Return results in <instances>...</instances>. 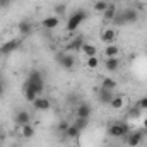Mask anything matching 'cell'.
I'll list each match as a JSON object with an SVG mask.
<instances>
[{
	"mask_svg": "<svg viewBox=\"0 0 147 147\" xmlns=\"http://www.w3.org/2000/svg\"><path fill=\"white\" fill-rule=\"evenodd\" d=\"M22 87H31L41 96V92L45 91V79H43L41 72L39 70H31L28 79H26V82L22 84Z\"/></svg>",
	"mask_w": 147,
	"mask_h": 147,
	"instance_id": "6da1fadb",
	"label": "cell"
},
{
	"mask_svg": "<svg viewBox=\"0 0 147 147\" xmlns=\"http://www.w3.org/2000/svg\"><path fill=\"white\" fill-rule=\"evenodd\" d=\"M87 19V12L86 10H82V9H79V10H75L72 16L67 19V24H65V28H67V31L69 33H74V31H77V28L84 22Z\"/></svg>",
	"mask_w": 147,
	"mask_h": 147,
	"instance_id": "7a4b0ae2",
	"label": "cell"
},
{
	"mask_svg": "<svg viewBox=\"0 0 147 147\" xmlns=\"http://www.w3.org/2000/svg\"><path fill=\"white\" fill-rule=\"evenodd\" d=\"M128 132H130V128H128L127 121H115L108 127V135L113 139H125Z\"/></svg>",
	"mask_w": 147,
	"mask_h": 147,
	"instance_id": "3957f363",
	"label": "cell"
},
{
	"mask_svg": "<svg viewBox=\"0 0 147 147\" xmlns=\"http://www.w3.org/2000/svg\"><path fill=\"white\" fill-rule=\"evenodd\" d=\"M57 62H58V65H60L62 69H65V70H72L74 67H75V57H74L72 53H69V51L57 55Z\"/></svg>",
	"mask_w": 147,
	"mask_h": 147,
	"instance_id": "277c9868",
	"label": "cell"
},
{
	"mask_svg": "<svg viewBox=\"0 0 147 147\" xmlns=\"http://www.w3.org/2000/svg\"><path fill=\"white\" fill-rule=\"evenodd\" d=\"M142 139H144V134H142V130H130L128 134H127V137H125V142H127V146L128 147H137L142 144Z\"/></svg>",
	"mask_w": 147,
	"mask_h": 147,
	"instance_id": "5b68a950",
	"label": "cell"
},
{
	"mask_svg": "<svg viewBox=\"0 0 147 147\" xmlns=\"http://www.w3.org/2000/svg\"><path fill=\"white\" fill-rule=\"evenodd\" d=\"M120 14H121L125 24H135V22L139 21V10H137L135 7H128V9H125V10L120 12Z\"/></svg>",
	"mask_w": 147,
	"mask_h": 147,
	"instance_id": "8992f818",
	"label": "cell"
},
{
	"mask_svg": "<svg viewBox=\"0 0 147 147\" xmlns=\"http://www.w3.org/2000/svg\"><path fill=\"white\" fill-rule=\"evenodd\" d=\"M21 46V39H10V41H5L2 46H0V55H9L16 50H19Z\"/></svg>",
	"mask_w": 147,
	"mask_h": 147,
	"instance_id": "52a82bcc",
	"label": "cell"
},
{
	"mask_svg": "<svg viewBox=\"0 0 147 147\" xmlns=\"http://www.w3.org/2000/svg\"><path fill=\"white\" fill-rule=\"evenodd\" d=\"M84 38L82 36H75L72 38L69 43H67V46H65V51H69V53H72V51H79V50H82V46H84Z\"/></svg>",
	"mask_w": 147,
	"mask_h": 147,
	"instance_id": "ba28073f",
	"label": "cell"
},
{
	"mask_svg": "<svg viewBox=\"0 0 147 147\" xmlns=\"http://www.w3.org/2000/svg\"><path fill=\"white\" fill-rule=\"evenodd\" d=\"M113 98H115V92H113V91L105 89V87H99V91H98V99H99L103 105H110L111 101H113Z\"/></svg>",
	"mask_w": 147,
	"mask_h": 147,
	"instance_id": "9c48e42d",
	"label": "cell"
},
{
	"mask_svg": "<svg viewBox=\"0 0 147 147\" xmlns=\"http://www.w3.org/2000/svg\"><path fill=\"white\" fill-rule=\"evenodd\" d=\"M101 41L105 43V45H113L115 41H116V29L115 28H108V29H105L103 33H101Z\"/></svg>",
	"mask_w": 147,
	"mask_h": 147,
	"instance_id": "30bf717a",
	"label": "cell"
},
{
	"mask_svg": "<svg viewBox=\"0 0 147 147\" xmlns=\"http://www.w3.org/2000/svg\"><path fill=\"white\" fill-rule=\"evenodd\" d=\"M14 121H16V125L21 128V127H24V125H28L29 121H31V115L28 113V111H17L16 113V118H14Z\"/></svg>",
	"mask_w": 147,
	"mask_h": 147,
	"instance_id": "8fae6325",
	"label": "cell"
},
{
	"mask_svg": "<svg viewBox=\"0 0 147 147\" xmlns=\"http://www.w3.org/2000/svg\"><path fill=\"white\" fill-rule=\"evenodd\" d=\"M33 106H34V110H38V111H48L50 108H51V103H50L48 98L38 96L36 101H33Z\"/></svg>",
	"mask_w": 147,
	"mask_h": 147,
	"instance_id": "7c38bea8",
	"label": "cell"
},
{
	"mask_svg": "<svg viewBox=\"0 0 147 147\" xmlns=\"http://www.w3.org/2000/svg\"><path fill=\"white\" fill-rule=\"evenodd\" d=\"M17 31H19L21 36H29V34L33 33V24H31V21H28V19L21 21V22L17 24Z\"/></svg>",
	"mask_w": 147,
	"mask_h": 147,
	"instance_id": "4fadbf2b",
	"label": "cell"
},
{
	"mask_svg": "<svg viewBox=\"0 0 147 147\" xmlns=\"http://www.w3.org/2000/svg\"><path fill=\"white\" fill-rule=\"evenodd\" d=\"M92 113V108L87 105V103H80L77 108H75V116H80V118H89Z\"/></svg>",
	"mask_w": 147,
	"mask_h": 147,
	"instance_id": "5bb4252c",
	"label": "cell"
},
{
	"mask_svg": "<svg viewBox=\"0 0 147 147\" xmlns=\"http://www.w3.org/2000/svg\"><path fill=\"white\" fill-rule=\"evenodd\" d=\"M41 24H43L45 29H55V28L60 26V17H58V16H50V17L43 19Z\"/></svg>",
	"mask_w": 147,
	"mask_h": 147,
	"instance_id": "9a60e30c",
	"label": "cell"
},
{
	"mask_svg": "<svg viewBox=\"0 0 147 147\" xmlns=\"http://www.w3.org/2000/svg\"><path fill=\"white\" fill-rule=\"evenodd\" d=\"M116 3H113L111 2L110 5H108V9L103 12V21L105 22H113V19H115V16H116Z\"/></svg>",
	"mask_w": 147,
	"mask_h": 147,
	"instance_id": "2e32d148",
	"label": "cell"
},
{
	"mask_svg": "<svg viewBox=\"0 0 147 147\" xmlns=\"http://www.w3.org/2000/svg\"><path fill=\"white\" fill-rule=\"evenodd\" d=\"M105 69L108 72H116L120 69V58L118 57H111V58H106L105 60Z\"/></svg>",
	"mask_w": 147,
	"mask_h": 147,
	"instance_id": "e0dca14e",
	"label": "cell"
},
{
	"mask_svg": "<svg viewBox=\"0 0 147 147\" xmlns=\"http://www.w3.org/2000/svg\"><path fill=\"white\" fill-rule=\"evenodd\" d=\"M34 134H36V130H34V127H33L31 123H28V125L21 127V135H22L24 139H33V137H34Z\"/></svg>",
	"mask_w": 147,
	"mask_h": 147,
	"instance_id": "ac0fdd59",
	"label": "cell"
},
{
	"mask_svg": "<svg viewBox=\"0 0 147 147\" xmlns=\"http://www.w3.org/2000/svg\"><path fill=\"white\" fill-rule=\"evenodd\" d=\"M86 57H94V55H98V48L94 46V45H91V43H84V46H82V50H80Z\"/></svg>",
	"mask_w": 147,
	"mask_h": 147,
	"instance_id": "d6986e66",
	"label": "cell"
},
{
	"mask_svg": "<svg viewBox=\"0 0 147 147\" xmlns=\"http://www.w3.org/2000/svg\"><path fill=\"white\" fill-rule=\"evenodd\" d=\"M110 3H111L110 0H96V2H94V5H92V9H94L96 12H101V14H103V12L108 9V5H110Z\"/></svg>",
	"mask_w": 147,
	"mask_h": 147,
	"instance_id": "ffe728a7",
	"label": "cell"
},
{
	"mask_svg": "<svg viewBox=\"0 0 147 147\" xmlns=\"http://www.w3.org/2000/svg\"><path fill=\"white\" fill-rule=\"evenodd\" d=\"M118 53H120V48L113 43V45H108L106 48H105V55H106V58H111V57H118Z\"/></svg>",
	"mask_w": 147,
	"mask_h": 147,
	"instance_id": "44dd1931",
	"label": "cell"
},
{
	"mask_svg": "<svg viewBox=\"0 0 147 147\" xmlns=\"http://www.w3.org/2000/svg\"><path fill=\"white\" fill-rule=\"evenodd\" d=\"M22 92H24V98H26L28 101H31V103H33V101H36V98L39 96L36 91H34V89H31V87H22Z\"/></svg>",
	"mask_w": 147,
	"mask_h": 147,
	"instance_id": "7402d4cb",
	"label": "cell"
},
{
	"mask_svg": "<svg viewBox=\"0 0 147 147\" xmlns=\"http://www.w3.org/2000/svg\"><path fill=\"white\" fill-rule=\"evenodd\" d=\"M123 105H125V98H123V96H115L113 101L110 103V106L113 108V110H121Z\"/></svg>",
	"mask_w": 147,
	"mask_h": 147,
	"instance_id": "603a6c76",
	"label": "cell"
},
{
	"mask_svg": "<svg viewBox=\"0 0 147 147\" xmlns=\"http://www.w3.org/2000/svg\"><path fill=\"white\" fill-rule=\"evenodd\" d=\"M74 125L82 132L84 128H87V125H89V118H80V116H75V120H74Z\"/></svg>",
	"mask_w": 147,
	"mask_h": 147,
	"instance_id": "cb8c5ba5",
	"label": "cell"
},
{
	"mask_svg": "<svg viewBox=\"0 0 147 147\" xmlns=\"http://www.w3.org/2000/svg\"><path fill=\"white\" fill-rule=\"evenodd\" d=\"M65 135H67L69 139H77V137L80 135V130H79L74 123H70V125H69V128H67V132H65Z\"/></svg>",
	"mask_w": 147,
	"mask_h": 147,
	"instance_id": "d4e9b609",
	"label": "cell"
},
{
	"mask_svg": "<svg viewBox=\"0 0 147 147\" xmlns=\"http://www.w3.org/2000/svg\"><path fill=\"white\" fill-rule=\"evenodd\" d=\"M101 87L113 91V89L116 87V80H115V79H111V77H105V79L101 80Z\"/></svg>",
	"mask_w": 147,
	"mask_h": 147,
	"instance_id": "484cf974",
	"label": "cell"
},
{
	"mask_svg": "<svg viewBox=\"0 0 147 147\" xmlns=\"http://www.w3.org/2000/svg\"><path fill=\"white\" fill-rule=\"evenodd\" d=\"M86 62H87V67H89L91 70L98 69V67H99V63H101V62H99V58H98V55H94V57H87V60H86Z\"/></svg>",
	"mask_w": 147,
	"mask_h": 147,
	"instance_id": "4316f807",
	"label": "cell"
},
{
	"mask_svg": "<svg viewBox=\"0 0 147 147\" xmlns=\"http://www.w3.org/2000/svg\"><path fill=\"white\" fill-rule=\"evenodd\" d=\"M140 115H142V110H140L137 105H135L134 108H130V110L127 111V118H139Z\"/></svg>",
	"mask_w": 147,
	"mask_h": 147,
	"instance_id": "83f0119b",
	"label": "cell"
},
{
	"mask_svg": "<svg viewBox=\"0 0 147 147\" xmlns=\"http://www.w3.org/2000/svg\"><path fill=\"white\" fill-rule=\"evenodd\" d=\"M69 125H70V123L63 120V121H60V123L57 125V130H58L60 134H65V132H67V128H69Z\"/></svg>",
	"mask_w": 147,
	"mask_h": 147,
	"instance_id": "f1b7e54d",
	"label": "cell"
},
{
	"mask_svg": "<svg viewBox=\"0 0 147 147\" xmlns=\"http://www.w3.org/2000/svg\"><path fill=\"white\" fill-rule=\"evenodd\" d=\"M137 106H139V108H140L142 111H147V96L140 98V99L137 101Z\"/></svg>",
	"mask_w": 147,
	"mask_h": 147,
	"instance_id": "f546056e",
	"label": "cell"
},
{
	"mask_svg": "<svg viewBox=\"0 0 147 147\" xmlns=\"http://www.w3.org/2000/svg\"><path fill=\"white\" fill-rule=\"evenodd\" d=\"M5 94V82H3V79H0V98Z\"/></svg>",
	"mask_w": 147,
	"mask_h": 147,
	"instance_id": "4dcf8cb0",
	"label": "cell"
},
{
	"mask_svg": "<svg viewBox=\"0 0 147 147\" xmlns=\"http://www.w3.org/2000/svg\"><path fill=\"white\" fill-rule=\"evenodd\" d=\"M55 10H57V14H63V10H65V5H57V7H55Z\"/></svg>",
	"mask_w": 147,
	"mask_h": 147,
	"instance_id": "1f68e13d",
	"label": "cell"
},
{
	"mask_svg": "<svg viewBox=\"0 0 147 147\" xmlns=\"http://www.w3.org/2000/svg\"><path fill=\"white\" fill-rule=\"evenodd\" d=\"M9 3H10V0H0V9H5V7H9Z\"/></svg>",
	"mask_w": 147,
	"mask_h": 147,
	"instance_id": "d6a6232c",
	"label": "cell"
},
{
	"mask_svg": "<svg viewBox=\"0 0 147 147\" xmlns=\"http://www.w3.org/2000/svg\"><path fill=\"white\" fill-rule=\"evenodd\" d=\"M144 128H146V132H147V118L144 120Z\"/></svg>",
	"mask_w": 147,
	"mask_h": 147,
	"instance_id": "836d02e7",
	"label": "cell"
},
{
	"mask_svg": "<svg viewBox=\"0 0 147 147\" xmlns=\"http://www.w3.org/2000/svg\"><path fill=\"white\" fill-rule=\"evenodd\" d=\"M116 2H123V0H113V3H116Z\"/></svg>",
	"mask_w": 147,
	"mask_h": 147,
	"instance_id": "e575fe53",
	"label": "cell"
},
{
	"mask_svg": "<svg viewBox=\"0 0 147 147\" xmlns=\"http://www.w3.org/2000/svg\"><path fill=\"white\" fill-rule=\"evenodd\" d=\"M0 79H2V74H0Z\"/></svg>",
	"mask_w": 147,
	"mask_h": 147,
	"instance_id": "d590c367",
	"label": "cell"
},
{
	"mask_svg": "<svg viewBox=\"0 0 147 147\" xmlns=\"http://www.w3.org/2000/svg\"><path fill=\"white\" fill-rule=\"evenodd\" d=\"M10 147H16V146H10Z\"/></svg>",
	"mask_w": 147,
	"mask_h": 147,
	"instance_id": "8d00e7d4",
	"label": "cell"
}]
</instances>
